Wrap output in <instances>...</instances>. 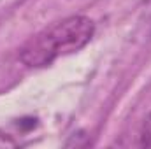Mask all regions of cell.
<instances>
[{
    "instance_id": "cell-1",
    "label": "cell",
    "mask_w": 151,
    "mask_h": 149,
    "mask_svg": "<svg viewBox=\"0 0 151 149\" xmlns=\"http://www.w3.org/2000/svg\"><path fill=\"white\" fill-rule=\"evenodd\" d=\"M95 35L91 18L74 14L46 27L30 37L19 49V60L30 69L51 65L55 60L81 51Z\"/></svg>"
},
{
    "instance_id": "cell-2",
    "label": "cell",
    "mask_w": 151,
    "mask_h": 149,
    "mask_svg": "<svg viewBox=\"0 0 151 149\" xmlns=\"http://www.w3.org/2000/svg\"><path fill=\"white\" fill-rule=\"evenodd\" d=\"M139 146L141 148H151V112L144 117L141 130H139Z\"/></svg>"
}]
</instances>
